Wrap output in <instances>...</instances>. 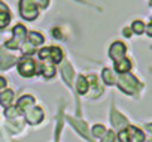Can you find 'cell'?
I'll return each mask as SVG.
<instances>
[{
    "mask_svg": "<svg viewBox=\"0 0 152 142\" xmlns=\"http://www.w3.org/2000/svg\"><path fill=\"white\" fill-rule=\"evenodd\" d=\"M102 142H115V133L113 132H106L102 136Z\"/></svg>",
    "mask_w": 152,
    "mask_h": 142,
    "instance_id": "44dd1931",
    "label": "cell"
},
{
    "mask_svg": "<svg viewBox=\"0 0 152 142\" xmlns=\"http://www.w3.org/2000/svg\"><path fill=\"white\" fill-rule=\"evenodd\" d=\"M28 39H30V42H31V45H40L42 42H43V36L42 35H39L37 32H31L30 35H28Z\"/></svg>",
    "mask_w": 152,
    "mask_h": 142,
    "instance_id": "5bb4252c",
    "label": "cell"
},
{
    "mask_svg": "<svg viewBox=\"0 0 152 142\" xmlns=\"http://www.w3.org/2000/svg\"><path fill=\"white\" fill-rule=\"evenodd\" d=\"M61 74H63L64 79H66L67 82H70V79H72V75H73L70 64H64V66H63V69H61Z\"/></svg>",
    "mask_w": 152,
    "mask_h": 142,
    "instance_id": "e0dca14e",
    "label": "cell"
},
{
    "mask_svg": "<svg viewBox=\"0 0 152 142\" xmlns=\"http://www.w3.org/2000/svg\"><path fill=\"white\" fill-rule=\"evenodd\" d=\"M8 11V8H6V5H3L2 2H0V12H6Z\"/></svg>",
    "mask_w": 152,
    "mask_h": 142,
    "instance_id": "d4e9b609",
    "label": "cell"
},
{
    "mask_svg": "<svg viewBox=\"0 0 152 142\" xmlns=\"http://www.w3.org/2000/svg\"><path fill=\"white\" fill-rule=\"evenodd\" d=\"M78 93L79 94H85L87 91H88V79L87 78H84V77H79V79H78Z\"/></svg>",
    "mask_w": 152,
    "mask_h": 142,
    "instance_id": "7c38bea8",
    "label": "cell"
},
{
    "mask_svg": "<svg viewBox=\"0 0 152 142\" xmlns=\"http://www.w3.org/2000/svg\"><path fill=\"white\" fill-rule=\"evenodd\" d=\"M18 67H20V74L23 77H26V78H30V77H33L36 74V63L31 58H28V57L23 58L20 61V66Z\"/></svg>",
    "mask_w": 152,
    "mask_h": 142,
    "instance_id": "3957f363",
    "label": "cell"
},
{
    "mask_svg": "<svg viewBox=\"0 0 152 142\" xmlns=\"http://www.w3.org/2000/svg\"><path fill=\"white\" fill-rule=\"evenodd\" d=\"M146 127H148V130H149V132H151V133H152V123H151V124H148V126H146Z\"/></svg>",
    "mask_w": 152,
    "mask_h": 142,
    "instance_id": "4316f807",
    "label": "cell"
},
{
    "mask_svg": "<svg viewBox=\"0 0 152 142\" xmlns=\"http://www.w3.org/2000/svg\"><path fill=\"white\" fill-rule=\"evenodd\" d=\"M6 87V81H5V78H2V77H0V90H2V88H5Z\"/></svg>",
    "mask_w": 152,
    "mask_h": 142,
    "instance_id": "cb8c5ba5",
    "label": "cell"
},
{
    "mask_svg": "<svg viewBox=\"0 0 152 142\" xmlns=\"http://www.w3.org/2000/svg\"><path fill=\"white\" fill-rule=\"evenodd\" d=\"M93 133H94V136L100 138V136H103V135L106 133V129H104L103 126L97 124V126H94V127H93Z\"/></svg>",
    "mask_w": 152,
    "mask_h": 142,
    "instance_id": "ffe728a7",
    "label": "cell"
},
{
    "mask_svg": "<svg viewBox=\"0 0 152 142\" xmlns=\"http://www.w3.org/2000/svg\"><path fill=\"white\" fill-rule=\"evenodd\" d=\"M125 49L127 48H125V45L122 42H115V43H112V46L109 49V55H110V58H113L115 61H118V60L124 58Z\"/></svg>",
    "mask_w": 152,
    "mask_h": 142,
    "instance_id": "8992f818",
    "label": "cell"
},
{
    "mask_svg": "<svg viewBox=\"0 0 152 142\" xmlns=\"http://www.w3.org/2000/svg\"><path fill=\"white\" fill-rule=\"evenodd\" d=\"M48 2H49V0H34L36 6H40V8H46Z\"/></svg>",
    "mask_w": 152,
    "mask_h": 142,
    "instance_id": "603a6c76",
    "label": "cell"
},
{
    "mask_svg": "<svg viewBox=\"0 0 152 142\" xmlns=\"http://www.w3.org/2000/svg\"><path fill=\"white\" fill-rule=\"evenodd\" d=\"M112 124L115 126V127H124V126H127V120L121 115V114H118L116 111H112Z\"/></svg>",
    "mask_w": 152,
    "mask_h": 142,
    "instance_id": "30bf717a",
    "label": "cell"
},
{
    "mask_svg": "<svg viewBox=\"0 0 152 142\" xmlns=\"http://www.w3.org/2000/svg\"><path fill=\"white\" fill-rule=\"evenodd\" d=\"M70 123L76 127V129H78L87 139H88V133H87V124L85 123H82V121H78V120H73V118H70Z\"/></svg>",
    "mask_w": 152,
    "mask_h": 142,
    "instance_id": "4fadbf2b",
    "label": "cell"
},
{
    "mask_svg": "<svg viewBox=\"0 0 152 142\" xmlns=\"http://www.w3.org/2000/svg\"><path fill=\"white\" fill-rule=\"evenodd\" d=\"M9 20H11V15H9L8 11L6 12H0V29L6 27L8 23H9Z\"/></svg>",
    "mask_w": 152,
    "mask_h": 142,
    "instance_id": "d6986e66",
    "label": "cell"
},
{
    "mask_svg": "<svg viewBox=\"0 0 152 142\" xmlns=\"http://www.w3.org/2000/svg\"><path fill=\"white\" fill-rule=\"evenodd\" d=\"M118 87L124 91V93H127V94H133L134 91H137L139 90V82H137V79L134 78V77H131V75H128V74H122L119 78H118Z\"/></svg>",
    "mask_w": 152,
    "mask_h": 142,
    "instance_id": "6da1fadb",
    "label": "cell"
},
{
    "mask_svg": "<svg viewBox=\"0 0 152 142\" xmlns=\"http://www.w3.org/2000/svg\"><path fill=\"white\" fill-rule=\"evenodd\" d=\"M12 99H14V91H11V90H6L3 93H0V103H2L5 108H8L11 105Z\"/></svg>",
    "mask_w": 152,
    "mask_h": 142,
    "instance_id": "8fae6325",
    "label": "cell"
},
{
    "mask_svg": "<svg viewBox=\"0 0 152 142\" xmlns=\"http://www.w3.org/2000/svg\"><path fill=\"white\" fill-rule=\"evenodd\" d=\"M103 79H104V82H106L107 85H112V84L116 81L115 77L112 75V72H110L109 69H104V70H103Z\"/></svg>",
    "mask_w": 152,
    "mask_h": 142,
    "instance_id": "2e32d148",
    "label": "cell"
},
{
    "mask_svg": "<svg viewBox=\"0 0 152 142\" xmlns=\"http://www.w3.org/2000/svg\"><path fill=\"white\" fill-rule=\"evenodd\" d=\"M118 138H119L121 142H127V132H125V130H121V132L118 133Z\"/></svg>",
    "mask_w": 152,
    "mask_h": 142,
    "instance_id": "7402d4cb",
    "label": "cell"
},
{
    "mask_svg": "<svg viewBox=\"0 0 152 142\" xmlns=\"http://www.w3.org/2000/svg\"><path fill=\"white\" fill-rule=\"evenodd\" d=\"M20 8H21V17L31 21L37 17V6L34 3V0H21L20 3Z\"/></svg>",
    "mask_w": 152,
    "mask_h": 142,
    "instance_id": "7a4b0ae2",
    "label": "cell"
},
{
    "mask_svg": "<svg viewBox=\"0 0 152 142\" xmlns=\"http://www.w3.org/2000/svg\"><path fill=\"white\" fill-rule=\"evenodd\" d=\"M49 60H52L54 63H60L63 60V52L58 46H51L49 48Z\"/></svg>",
    "mask_w": 152,
    "mask_h": 142,
    "instance_id": "9c48e42d",
    "label": "cell"
},
{
    "mask_svg": "<svg viewBox=\"0 0 152 142\" xmlns=\"http://www.w3.org/2000/svg\"><path fill=\"white\" fill-rule=\"evenodd\" d=\"M24 115H26V120L30 123V124H37L43 120V111L37 106H30L24 111Z\"/></svg>",
    "mask_w": 152,
    "mask_h": 142,
    "instance_id": "277c9868",
    "label": "cell"
},
{
    "mask_svg": "<svg viewBox=\"0 0 152 142\" xmlns=\"http://www.w3.org/2000/svg\"><path fill=\"white\" fill-rule=\"evenodd\" d=\"M115 69H116V72H119V74H127L128 70L131 69V63H130L128 58L124 57V58L115 61Z\"/></svg>",
    "mask_w": 152,
    "mask_h": 142,
    "instance_id": "ba28073f",
    "label": "cell"
},
{
    "mask_svg": "<svg viewBox=\"0 0 152 142\" xmlns=\"http://www.w3.org/2000/svg\"><path fill=\"white\" fill-rule=\"evenodd\" d=\"M131 30H133L134 33H137V35H142L143 30H145V24H143L140 20H137V21H134V23L131 24Z\"/></svg>",
    "mask_w": 152,
    "mask_h": 142,
    "instance_id": "ac0fdd59",
    "label": "cell"
},
{
    "mask_svg": "<svg viewBox=\"0 0 152 142\" xmlns=\"http://www.w3.org/2000/svg\"><path fill=\"white\" fill-rule=\"evenodd\" d=\"M125 132H127V141L128 142H143L145 141L143 132L140 129H137V127L130 126V127L125 129Z\"/></svg>",
    "mask_w": 152,
    "mask_h": 142,
    "instance_id": "52a82bcc",
    "label": "cell"
},
{
    "mask_svg": "<svg viewBox=\"0 0 152 142\" xmlns=\"http://www.w3.org/2000/svg\"><path fill=\"white\" fill-rule=\"evenodd\" d=\"M124 35H125L127 38H130V36H131V33H130V29H124Z\"/></svg>",
    "mask_w": 152,
    "mask_h": 142,
    "instance_id": "484cf974",
    "label": "cell"
},
{
    "mask_svg": "<svg viewBox=\"0 0 152 142\" xmlns=\"http://www.w3.org/2000/svg\"><path fill=\"white\" fill-rule=\"evenodd\" d=\"M42 75H43L45 78H52V77L55 75L54 66H51V64H43V66H42Z\"/></svg>",
    "mask_w": 152,
    "mask_h": 142,
    "instance_id": "9a60e30c",
    "label": "cell"
},
{
    "mask_svg": "<svg viewBox=\"0 0 152 142\" xmlns=\"http://www.w3.org/2000/svg\"><path fill=\"white\" fill-rule=\"evenodd\" d=\"M24 39H26V29L21 24H18L14 27V39L6 42V45L9 48H18V45H23Z\"/></svg>",
    "mask_w": 152,
    "mask_h": 142,
    "instance_id": "5b68a950",
    "label": "cell"
}]
</instances>
